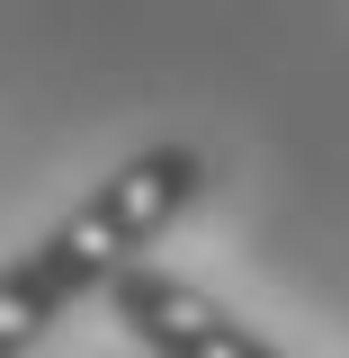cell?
I'll return each instance as SVG.
<instances>
[{
    "instance_id": "1",
    "label": "cell",
    "mask_w": 349,
    "mask_h": 358,
    "mask_svg": "<svg viewBox=\"0 0 349 358\" xmlns=\"http://www.w3.org/2000/svg\"><path fill=\"white\" fill-rule=\"evenodd\" d=\"M197 197H206V152L197 143H143V152H126L45 242H27L0 268V358H27L81 296H117V278H134L143 251Z\"/></svg>"
},
{
    "instance_id": "2",
    "label": "cell",
    "mask_w": 349,
    "mask_h": 358,
    "mask_svg": "<svg viewBox=\"0 0 349 358\" xmlns=\"http://www.w3.org/2000/svg\"><path fill=\"white\" fill-rule=\"evenodd\" d=\"M108 313L126 322L134 341L152 358H287L269 331H251L233 305H215L197 278H179V268H134V278H117V296H108Z\"/></svg>"
}]
</instances>
